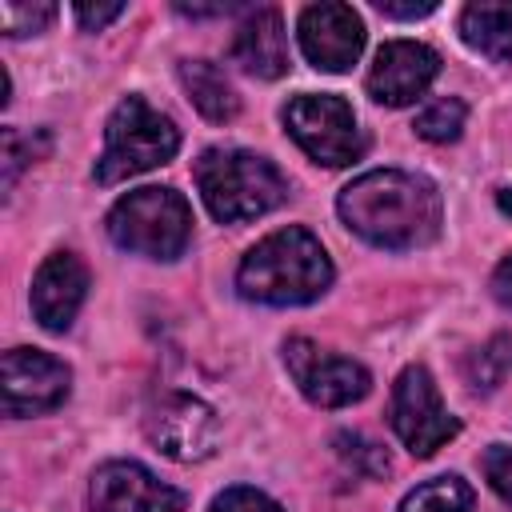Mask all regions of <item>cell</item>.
Wrapping results in <instances>:
<instances>
[{"label":"cell","mask_w":512,"mask_h":512,"mask_svg":"<svg viewBox=\"0 0 512 512\" xmlns=\"http://www.w3.org/2000/svg\"><path fill=\"white\" fill-rule=\"evenodd\" d=\"M116 248L148 256V260H176L192 240V208L176 188H136L120 196L104 220Z\"/></svg>","instance_id":"cell-4"},{"label":"cell","mask_w":512,"mask_h":512,"mask_svg":"<svg viewBox=\"0 0 512 512\" xmlns=\"http://www.w3.org/2000/svg\"><path fill=\"white\" fill-rule=\"evenodd\" d=\"M440 72V56L420 44V40H388L368 76H364V88L376 104H388V108H404L412 100H420L428 92V84L436 80Z\"/></svg>","instance_id":"cell-13"},{"label":"cell","mask_w":512,"mask_h":512,"mask_svg":"<svg viewBox=\"0 0 512 512\" xmlns=\"http://www.w3.org/2000/svg\"><path fill=\"white\" fill-rule=\"evenodd\" d=\"M340 220L368 244L388 252H412L440 232V192L428 176L404 168H372L340 188Z\"/></svg>","instance_id":"cell-1"},{"label":"cell","mask_w":512,"mask_h":512,"mask_svg":"<svg viewBox=\"0 0 512 512\" xmlns=\"http://www.w3.org/2000/svg\"><path fill=\"white\" fill-rule=\"evenodd\" d=\"M56 8L52 4H20V0H4L0 4V28L4 36H36L52 24Z\"/></svg>","instance_id":"cell-21"},{"label":"cell","mask_w":512,"mask_h":512,"mask_svg":"<svg viewBox=\"0 0 512 512\" xmlns=\"http://www.w3.org/2000/svg\"><path fill=\"white\" fill-rule=\"evenodd\" d=\"M184 492L136 460H108L92 472L88 512H184Z\"/></svg>","instance_id":"cell-11"},{"label":"cell","mask_w":512,"mask_h":512,"mask_svg":"<svg viewBox=\"0 0 512 512\" xmlns=\"http://www.w3.org/2000/svg\"><path fill=\"white\" fill-rule=\"evenodd\" d=\"M284 128L316 164H328V168H344L364 152V136L356 128L352 104L332 92L292 96L284 108Z\"/></svg>","instance_id":"cell-6"},{"label":"cell","mask_w":512,"mask_h":512,"mask_svg":"<svg viewBox=\"0 0 512 512\" xmlns=\"http://www.w3.org/2000/svg\"><path fill=\"white\" fill-rule=\"evenodd\" d=\"M460 36L468 48L496 64H512V4L480 0L460 12Z\"/></svg>","instance_id":"cell-16"},{"label":"cell","mask_w":512,"mask_h":512,"mask_svg":"<svg viewBox=\"0 0 512 512\" xmlns=\"http://www.w3.org/2000/svg\"><path fill=\"white\" fill-rule=\"evenodd\" d=\"M492 296H496L504 308H512V256H504V260L496 264V272H492Z\"/></svg>","instance_id":"cell-26"},{"label":"cell","mask_w":512,"mask_h":512,"mask_svg":"<svg viewBox=\"0 0 512 512\" xmlns=\"http://www.w3.org/2000/svg\"><path fill=\"white\" fill-rule=\"evenodd\" d=\"M388 420H392V432L400 436V444L412 456H432L440 444H448L460 432L456 416H448V408L436 392V380L424 364H408L396 376Z\"/></svg>","instance_id":"cell-7"},{"label":"cell","mask_w":512,"mask_h":512,"mask_svg":"<svg viewBox=\"0 0 512 512\" xmlns=\"http://www.w3.org/2000/svg\"><path fill=\"white\" fill-rule=\"evenodd\" d=\"M332 444H336V456L360 476H388V468H392L388 452L380 444H372L368 436H360V432H336Z\"/></svg>","instance_id":"cell-20"},{"label":"cell","mask_w":512,"mask_h":512,"mask_svg":"<svg viewBox=\"0 0 512 512\" xmlns=\"http://www.w3.org/2000/svg\"><path fill=\"white\" fill-rule=\"evenodd\" d=\"M208 512H284V508H280L268 492H260V488L232 484V488H224V492L212 500Z\"/></svg>","instance_id":"cell-22"},{"label":"cell","mask_w":512,"mask_h":512,"mask_svg":"<svg viewBox=\"0 0 512 512\" xmlns=\"http://www.w3.org/2000/svg\"><path fill=\"white\" fill-rule=\"evenodd\" d=\"M284 364H288V376L296 380V388L304 392V400H312L316 408L356 404L372 388V376L364 364L336 356V352H328L304 336H292L284 344Z\"/></svg>","instance_id":"cell-9"},{"label":"cell","mask_w":512,"mask_h":512,"mask_svg":"<svg viewBox=\"0 0 512 512\" xmlns=\"http://www.w3.org/2000/svg\"><path fill=\"white\" fill-rule=\"evenodd\" d=\"M296 36H300V52L320 72H348L364 52L360 12H352V4H336V0L308 4L296 20Z\"/></svg>","instance_id":"cell-12"},{"label":"cell","mask_w":512,"mask_h":512,"mask_svg":"<svg viewBox=\"0 0 512 512\" xmlns=\"http://www.w3.org/2000/svg\"><path fill=\"white\" fill-rule=\"evenodd\" d=\"M332 284V260L324 244L300 228H276L260 244L248 248V256L236 268V288L244 300L272 304V308H292V304H312L324 296Z\"/></svg>","instance_id":"cell-2"},{"label":"cell","mask_w":512,"mask_h":512,"mask_svg":"<svg viewBox=\"0 0 512 512\" xmlns=\"http://www.w3.org/2000/svg\"><path fill=\"white\" fill-rule=\"evenodd\" d=\"M232 64H240L256 80H276L288 72V36H284V16L276 8H256L240 20L232 44H228Z\"/></svg>","instance_id":"cell-15"},{"label":"cell","mask_w":512,"mask_h":512,"mask_svg":"<svg viewBox=\"0 0 512 512\" xmlns=\"http://www.w3.org/2000/svg\"><path fill=\"white\" fill-rule=\"evenodd\" d=\"M464 116H468L464 100L440 96V100H428V104L416 112V124H412V128H416V136H424V140H432V144H448V140L460 136Z\"/></svg>","instance_id":"cell-19"},{"label":"cell","mask_w":512,"mask_h":512,"mask_svg":"<svg viewBox=\"0 0 512 512\" xmlns=\"http://www.w3.org/2000/svg\"><path fill=\"white\" fill-rule=\"evenodd\" d=\"M144 432L176 464L208 460L220 444L216 412L204 400L188 396V392H164L160 400H152L148 412H144Z\"/></svg>","instance_id":"cell-8"},{"label":"cell","mask_w":512,"mask_h":512,"mask_svg":"<svg viewBox=\"0 0 512 512\" xmlns=\"http://www.w3.org/2000/svg\"><path fill=\"white\" fill-rule=\"evenodd\" d=\"M376 8L384 16H396V20H416V16H428L436 12V0H420V4H400V0H376Z\"/></svg>","instance_id":"cell-25"},{"label":"cell","mask_w":512,"mask_h":512,"mask_svg":"<svg viewBox=\"0 0 512 512\" xmlns=\"http://www.w3.org/2000/svg\"><path fill=\"white\" fill-rule=\"evenodd\" d=\"M480 468H484V480L492 484V492L512 504V448H508V444H492V448L484 452Z\"/></svg>","instance_id":"cell-23"},{"label":"cell","mask_w":512,"mask_h":512,"mask_svg":"<svg viewBox=\"0 0 512 512\" xmlns=\"http://www.w3.org/2000/svg\"><path fill=\"white\" fill-rule=\"evenodd\" d=\"M196 188L220 224L256 220L288 200L284 172L248 148H204L196 160Z\"/></svg>","instance_id":"cell-3"},{"label":"cell","mask_w":512,"mask_h":512,"mask_svg":"<svg viewBox=\"0 0 512 512\" xmlns=\"http://www.w3.org/2000/svg\"><path fill=\"white\" fill-rule=\"evenodd\" d=\"M472 488L460 476H432L424 484H416L404 500L400 512H472Z\"/></svg>","instance_id":"cell-18"},{"label":"cell","mask_w":512,"mask_h":512,"mask_svg":"<svg viewBox=\"0 0 512 512\" xmlns=\"http://www.w3.org/2000/svg\"><path fill=\"white\" fill-rule=\"evenodd\" d=\"M72 12H76V20H80L84 32H100L104 24H112L124 12V4H76Z\"/></svg>","instance_id":"cell-24"},{"label":"cell","mask_w":512,"mask_h":512,"mask_svg":"<svg viewBox=\"0 0 512 512\" xmlns=\"http://www.w3.org/2000/svg\"><path fill=\"white\" fill-rule=\"evenodd\" d=\"M180 84H184L188 100L196 104V112L216 124H224L240 112V96H236L232 80L212 60H180Z\"/></svg>","instance_id":"cell-17"},{"label":"cell","mask_w":512,"mask_h":512,"mask_svg":"<svg viewBox=\"0 0 512 512\" xmlns=\"http://www.w3.org/2000/svg\"><path fill=\"white\" fill-rule=\"evenodd\" d=\"M0 372H4V412L12 420L44 416L60 408L72 392V368L40 348H8Z\"/></svg>","instance_id":"cell-10"},{"label":"cell","mask_w":512,"mask_h":512,"mask_svg":"<svg viewBox=\"0 0 512 512\" xmlns=\"http://www.w3.org/2000/svg\"><path fill=\"white\" fill-rule=\"evenodd\" d=\"M88 296V268L76 252H52L32 276V316L48 332H68Z\"/></svg>","instance_id":"cell-14"},{"label":"cell","mask_w":512,"mask_h":512,"mask_svg":"<svg viewBox=\"0 0 512 512\" xmlns=\"http://www.w3.org/2000/svg\"><path fill=\"white\" fill-rule=\"evenodd\" d=\"M180 148L176 124L144 96H124L104 128V152L96 160V184H120L156 164H168Z\"/></svg>","instance_id":"cell-5"}]
</instances>
